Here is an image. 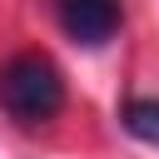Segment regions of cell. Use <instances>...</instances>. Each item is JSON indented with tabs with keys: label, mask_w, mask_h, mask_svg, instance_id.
I'll return each mask as SVG.
<instances>
[{
	"label": "cell",
	"mask_w": 159,
	"mask_h": 159,
	"mask_svg": "<svg viewBox=\"0 0 159 159\" xmlns=\"http://www.w3.org/2000/svg\"><path fill=\"white\" fill-rule=\"evenodd\" d=\"M119 124H124V134H134L139 144L159 149V99H154V94H129V99L119 104Z\"/></svg>",
	"instance_id": "3957f363"
},
{
	"label": "cell",
	"mask_w": 159,
	"mask_h": 159,
	"mask_svg": "<svg viewBox=\"0 0 159 159\" xmlns=\"http://www.w3.org/2000/svg\"><path fill=\"white\" fill-rule=\"evenodd\" d=\"M55 20H60L65 40H75L84 50H99L119 35L124 0H55Z\"/></svg>",
	"instance_id": "7a4b0ae2"
},
{
	"label": "cell",
	"mask_w": 159,
	"mask_h": 159,
	"mask_svg": "<svg viewBox=\"0 0 159 159\" xmlns=\"http://www.w3.org/2000/svg\"><path fill=\"white\" fill-rule=\"evenodd\" d=\"M65 109V75L45 50H15L0 60V114L15 129H45Z\"/></svg>",
	"instance_id": "6da1fadb"
}]
</instances>
